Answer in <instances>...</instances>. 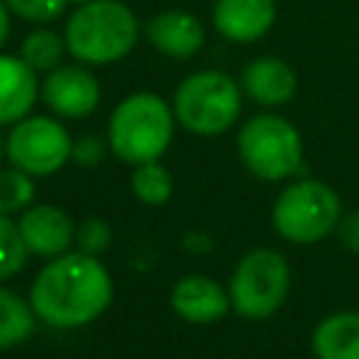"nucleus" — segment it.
I'll return each instance as SVG.
<instances>
[{
	"mask_svg": "<svg viewBox=\"0 0 359 359\" xmlns=\"http://www.w3.org/2000/svg\"><path fill=\"white\" fill-rule=\"evenodd\" d=\"M6 160V135L0 132V163Z\"/></svg>",
	"mask_w": 359,
	"mask_h": 359,
	"instance_id": "bb28decb",
	"label": "nucleus"
},
{
	"mask_svg": "<svg viewBox=\"0 0 359 359\" xmlns=\"http://www.w3.org/2000/svg\"><path fill=\"white\" fill-rule=\"evenodd\" d=\"M73 157V137L56 115H25L6 135L8 165L36 177H50Z\"/></svg>",
	"mask_w": 359,
	"mask_h": 359,
	"instance_id": "6e6552de",
	"label": "nucleus"
},
{
	"mask_svg": "<svg viewBox=\"0 0 359 359\" xmlns=\"http://www.w3.org/2000/svg\"><path fill=\"white\" fill-rule=\"evenodd\" d=\"M146 39L168 59H191L205 45V25L185 8H163L146 22Z\"/></svg>",
	"mask_w": 359,
	"mask_h": 359,
	"instance_id": "ddd939ff",
	"label": "nucleus"
},
{
	"mask_svg": "<svg viewBox=\"0 0 359 359\" xmlns=\"http://www.w3.org/2000/svg\"><path fill=\"white\" fill-rule=\"evenodd\" d=\"M62 34L76 62L104 67L132 53L140 36V20L121 0H87L73 6Z\"/></svg>",
	"mask_w": 359,
	"mask_h": 359,
	"instance_id": "f03ea898",
	"label": "nucleus"
},
{
	"mask_svg": "<svg viewBox=\"0 0 359 359\" xmlns=\"http://www.w3.org/2000/svg\"><path fill=\"white\" fill-rule=\"evenodd\" d=\"M65 53H67L65 34H56L48 25H39V28L28 31L20 42V59L25 65H31L36 73H48V70L59 67Z\"/></svg>",
	"mask_w": 359,
	"mask_h": 359,
	"instance_id": "a211bd4d",
	"label": "nucleus"
},
{
	"mask_svg": "<svg viewBox=\"0 0 359 359\" xmlns=\"http://www.w3.org/2000/svg\"><path fill=\"white\" fill-rule=\"evenodd\" d=\"M171 191H174L171 171H168L160 160L135 165V174H132V194H135L137 202H143V205H165V202L171 199Z\"/></svg>",
	"mask_w": 359,
	"mask_h": 359,
	"instance_id": "6ab92c4d",
	"label": "nucleus"
},
{
	"mask_svg": "<svg viewBox=\"0 0 359 359\" xmlns=\"http://www.w3.org/2000/svg\"><path fill=\"white\" fill-rule=\"evenodd\" d=\"M8 11L25 22H53L59 20L67 8H70V0H6Z\"/></svg>",
	"mask_w": 359,
	"mask_h": 359,
	"instance_id": "4be33fe9",
	"label": "nucleus"
},
{
	"mask_svg": "<svg viewBox=\"0 0 359 359\" xmlns=\"http://www.w3.org/2000/svg\"><path fill=\"white\" fill-rule=\"evenodd\" d=\"M36 325L31 300H22L17 292L0 286V351L22 345Z\"/></svg>",
	"mask_w": 359,
	"mask_h": 359,
	"instance_id": "f3484780",
	"label": "nucleus"
},
{
	"mask_svg": "<svg viewBox=\"0 0 359 359\" xmlns=\"http://www.w3.org/2000/svg\"><path fill=\"white\" fill-rule=\"evenodd\" d=\"M241 95V84L224 70H196L174 90L171 109L182 129L199 137H213L238 121Z\"/></svg>",
	"mask_w": 359,
	"mask_h": 359,
	"instance_id": "20e7f679",
	"label": "nucleus"
},
{
	"mask_svg": "<svg viewBox=\"0 0 359 359\" xmlns=\"http://www.w3.org/2000/svg\"><path fill=\"white\" fill-rule=\"evenodd\" d=\"M112 244V227L101 216H87L76 224V247L87 255H101Z\"/></svg>",
	"mask_w": 359,
	"mask_h": 359,
	"instance_id": "5701e85b",
	"label": "nucleus"
},
{
	"mask_svg": "<svg viewBox=\"0 0 359 359\" xmlns=\"http://www.w3.org/2000/svg\"><path fill=\"white\" fill-rule=\"evenodd\" d=\"M337 233H339V241L348 252H356L359 255V208L345 213L337 224Z\"/></svg>",
	"mask_w": 359,
	"mask_h": 359,
	"instance_id": "393cba45",
	"label": "nucleus"
},
{
	"mask_svg": "<svg viewBox=\"0 0 359 359\" xmlns=\"http://www.w3.org/2000/svg\"><path fill=\"white\" fill-rule=\"evenodd\" d=\"M317 359H359V311H334L311 334Z\"/></svg>",
	"mask_w": 359,
	"mask_h": 359,
	"instance_id": "dca6fc26",
	"label": "nucleus"
},
{
	"mask_svg": "<svg viewBox=\"0 0 359 359\" xmlns=\"http://www.w3.org/2000/svg\"><path fill=\"white\" fill-rule=\"evenodd\" d=\"M213 28L238 45L258 42L269 34L278 17L275 0H216L213 3Z\"/></svg>",
	"mask_w": 359,
	"mask_h": 359,
	"instance_id": "f8f14e48",
	"label": "nucleus"
},
{
	"mask_svg": "<svg viewBox=\"0 0 359 359\" xmlns=\"http://www.w3.org/2000/svg\"><path fill=\"white\" fill-rule=\"evenodd\" d=\"M236 149L244 168L264 182L297 177L303 168V137L292 121L275 112H258L244 121Z\"/></svg>",
	"mask_w": 359,
	"mask_h": 359,
	"instance_id": "39448f33",
	"label": "nucleus"
},
{
	"mask_svg": "<svg viewBox=\"0 0 359 359\" xmlns=\"http://www.w3.org/2000/svg\"><path fill=\"white\" fill-rule=\"evenodd\" d=\"M11 11H8V6H6V0H0V50H3V45L8 42V34H11Z\"/></svg>",
	"mask_w": 359,
	"mask_h": 359,
	"instance_id": "a878e982",
	"label": "nucleus"
},
{
	"mask_svg": "<svg viewBox=\"0 0 359 359\" xmlns=\"http://www.w3.org/2000/svg\"><path fill=\"white\" fill-rule=\"evenodd\" d=\"M289 283V261L278 250L255 247L230 275V306L244 320H266L283 306Z\"/></svg>",
	"mask_w": 359,
	"mask_h": 359,
	"instance_id": "0eeeda50",
	"label": "nucleus"
},
{
	"mask_svg": "<svg viewBox=\"0 0 359 359\" xmlns=\"http://www.w3.org/2000/svg\"><path fill=\"white\" fill-rule=\"evenodd\" d=\"M241 93L258 107H283L297 93V73L278 56H258L241 70Z\"/></svg>",
	"mask_w": 359,
	"mask_h": 359,
	"instance_id": "4468645a",
	"label": "nucleus"
},
{
	"mask_svg": "<svg viewBox=\"0 0 359 359\" xmlns=\"http://www.w3.org/2000/svg\"><path fill=\"white\" fill-rule=\"evenodd\" d=\"M81 3H87V0H70V6H81Z\"/></svg>",
	"mask_w": 359,
	"mask_h": 359,
	"instance_id": "cd10ccee",
	"label": "nucleus"
},
{
	"mask_svg": "<svg viewBox=\"0 0 359 359\" xmlns=\"http://www.w3.org/2000/svg\"><path fill=\"white\" fill-rule=\"evenodd\" d=\"M25 261H28V250L22 244L17 222H11V216L0 213V283L8 280L11 275L22 272Z\"/></svg>",
	"mask_w": 359,
	"mask_h": 359,
	"instance_id": "412c9836",
	"label": "nucleus"
},
{
	"mask_svg": "<svg viewBox=\"0 0 359 359\" xmlns=\"http://www.w3.org/2000/svg\"><path fill=\"white\" fill-rule=\"evenodd\" d=\"M39 98L56 118L81 121L90 118L101 104V81L95 79L90 65H59L45 73Z\"/></svg>",
	"mask_w": 359,
	"mask_h": 359,
	"instance_id": "1a4fd4ad",
	"label": "nucleus"
},
{
	"mask_svg": "<svg viewBox=\"0 0 359 359\" xmlns=\"http://www.w3.org/2000/svg\"><path fill=\"white\" fill-rule=\"evenodd\" d=\"M342 219L339 194L320 180L289 182L272 205V230L292 244H317Z\"/></svg>",
	"mask_w": 359,
	"mask_h": 359,
	"instance_id": "423d86ee",
	"label": "nucleus"
},
{
	"mask_svg": "<svg viewBox=\"0 0 359 359\" xmlns=\"http://www.w3.org/2000/svg\"><path fill=\"white\" fill-rule=\"evenodd\" d=\"M101 157H104V143L95 135H84V137L73 140V157L70 160H76L79 165L93 168L101 163Z\"/></svg>",
	"mask_w": 359,
	"mask_h": 359,
	"instance_id": "b1692460",
	"label": "nucleus"
},
{
	"mask_svg": "<svg viewBox=\"0 0 359 359\" xmlns=\"http://www.w3.org/2000/svg\"><path fill=\"white\" fill-rule=\"evenodd\" d=\"M174 126L177 118L171 104L157 93L140 90L115 104L107 123V146L129 165L151 163L168 151Z\"/></svg>",
	"mask_w": 359,
	"mask_h": 359,
	"instance_id": "7ed1b4c3",
	"label": "nucleus"
},
{
	"mask_svg": "<svg viewBox=\"0 0 359 359\" xmlns=\"http://www.w3.org/2000/svg\"><path fill=\"white\" fill-rule=\"evenodd\" d=\"M36 196V185L34 177L14 168V165H0V213L11 216V213H22L28 205H34Z\"/></svg>",
	"mask_w": 359,
	"mask_h": 359,
	"instance_id": "aec40b11",
	"label": "nucleus"
},
{
	"mask_svg": "<svg viewBox=\"0 0 359 359\" xmlns=\"http://www.w3.org/2000/svg\"><path fill=\"white\" fill-rule=\"evenodd\" d=\"M39 98V79L31 65L0 50V126H11L31 115Z\"/></svg>",
	"mask_w": 359,
	"mask_h": 359,
	"instance_id": "2eb2a0df",
	"label": "nucleus"
},
{
	"mask_svg": "<svg viewBox=\"0 0 359 359\" xmlns=\"http://www.w3.org/2000/svg\"><path fill=\"white\" fill-rule=\"evenodd\" d=\"M17 230L28 255L36 258H56L76 244V222L56 205H28L17 219Z\"/></svg>",
	"mask_w": 359,
	"mask_h": 359,
	"instance_id": "9d476101",
	"label": "nucleus"
},
{
	"mask_svg": "<svg viewBox=\"0 0 359 359\" xmlns=\"http://www.w3.org/2000/svg\"><path fill=\"white\" fill-rule=\"evenodd\" d=\"M112 294L115 283L101 258L81 250H67L36 272L28 300L36 320L67 331L98 320L109 309Z\"/></svg>",
	"mask_w": 359,
	"mask_h": 359,
	"instance_id": "f257e3e1",
	"label": "nucleus"
},
{
	"mask_svg": "<svg viewBox=\"0 0 359 359\" xmlns=\"http://www.w3.org/2000/svg\"><path fill=\"white\" fill-rule=\"evenodd\" d=\"M171 309L180 320L194 325L219 323L230 314V292L208 275H185L171 289Z\"/></svg>",
	"mask_w": 359,
	"mask_h": 359,
	"instance_id": "9b49d317",
	"label": "nucleus"
}]
</instances>
